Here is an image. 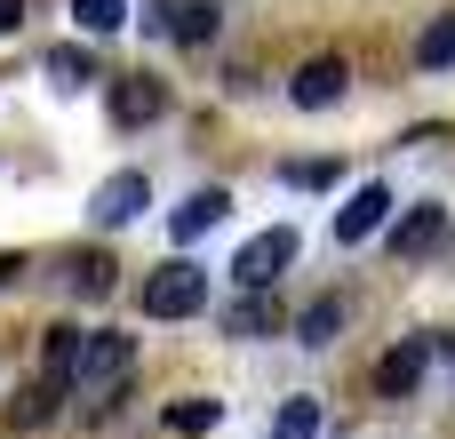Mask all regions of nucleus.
<instances>
[{
  "label": "nucleus",
  "instance_id": "15",
  "mask_svg": "<svg viewBox=\"0 0 455 439\" xmlns=\"http://www.w3.org/2000/svg\"><path fill=\"white\" fill-rule=\"evenodd\" d=\"M416 64H424V72H448V64H455V16H432V24H424Z\"/></svg>",
  "mask_w": 455,
  "mask_h": 439
},
{
  "label": "nucleus",
  "instance_id": "11",
  "mask_svg": "<svg viewBox=\"0 0 455 439\" xmlns=\"http://www.w3.org/2000/svg\"><path fill=\"white\" fill-rule=\"evenodd\" d=\"M224 208H232V192H216V184H208V192H192V200L176 208V240H200V232H216V224H224Z\"/></svg>",
  "mask_w": 455,
  "mask_h": 439
},
{
  "label": "nucleus",
  "instance_id": "21",
  "mask_svg": "<svg viewBox=\"0 0 455 439\" xmlns=\"http://www.w3.org/2000/svg\"><path fill=\"white\" fill-rule=\"evenodd\" d=\"M48 72H56V80H88V56H80V48H56Z\"/></svg>",
  "mask_w": 455,
  "mask_h": 439
},
{
  "label": "nucleus",
  "instance_id": "16",
  "mask_svg": "<svg viewBox=\"0 0 455 439\" xmlns=\"http://www.w3.org/2000/svg\"><path fill=\"white\" fill-rule=\"evenodd\" d=\"M168 32H176V40H208V32H216V0H176V8H168Z\"/></svg>",
  "mask_w": 455,
  "mask_h": 439
},
{
  "label": "nucleus",
  "instance_id": "19",
  "mask_svg": "<svg viewBox=\"0 0 455 439\" xmlns=\"http://www.w3.org/2000/svg\"><path fill=\"white\" fill-rule=\"evenodd\" d=\"M72 288H80V296H104V288H112V256H80V264H72Z\"/></svg>",
  "mask_w": 455,
  "mask_h": 439
},
{
  "label": "nucleus",
  "instance_id": "12",
  "mask_svg": "<svg viewBox=\"0 0 455 439\" xmlns=\"http://www.w3.org/2000/svg\"><path fill=\"white\" fill-rule=\"evenodd\" d=\"M80 344H88L80 328H48V352H40V376L72 392V376H80Z\"/></svg>",
  "mask_w": 455,
  "mask_h": 439
},
{
  "label": "nucleus",
  "instance_id": "22",
  "mask_svg": "<svg viewBox=\"0 0 455 439\" xmlns=\"http://www.w3.org/2000/svg\"><path fill=\"white\" fill-rule=\"evenodd\" d=\"M24 24V0H0V32H16Z\"/></svg>",
  "mask_w": 455,
  "mask_h": 439
},
{
  "label": "nucleus",
  "instance_id": "13",
  "mask_svg": "<svg viewBox=\"0 0 455 439\" xmlns=\"http://www.w3.org/2000/svg\"><path fill=\"white\" fill-rule=\"evenodd\" d=\"M56 400H64V384H48V376H40V384H24V400L8 408V424H16V432H40V424L56 416Z\"/></svg>",
  "mask_w": 455,
  "mask_h": 439
},
{
  "label": "nucleus",
  "instance_id": "2",
  "mask_svg": "<svg viewBox=\"0 0 455 439\" xmlns=\"http://www.w3.org/2000/svg\"><path fill=\"white\" fill-rule=\"evenodd\" d=\"M128 360H136V344H128V336H112V328H104V336H88V344H80V376H72V392L112 400V392H120V376H128Z\"/></svg>",
  "mask_w": 455,
  "mask_h": 439
},
{
  "label": "nucleus",
  "instance_id": "10",
  "mask_svg": "<svg viewBox=\"0 0 455 439\" xmlns=\"http://www.w3.org/2000/svg\"><path fill=\"white\" fill-rule=\"evenodd\" d=\"M272 328H288V312H280L264 288H248V296L224 312V336H272Z\"/></svg>",
  "mask_w": 455,
  "mask_h": 439
},
{
  "label": "nucleus",
  "instance_id": "14",
  "mask_svg": "<svg viewBox=\"0 0 455 439\" xmlns=\"http://www.w3.org/2000/svg\"><path fill=\"white\" fill-rule=\"evenodd\" d=\"M336 328H344V296H320V304H304L296 344H336Z\"/></svg>",
  "mask_w": 455,
  "mask_h": 439
},
{
  "label": "nucleus",
  "instance_id": "3",
  "mask_svg": "<svg viewBox=\"0 0 455 439\" xmlns=\"http://www.w3.org/2000/svg\"><path fill=\"white\" fill-rule=\"evenodd\" d=\"M288 264H296V232H288V224H272V232L240 240V256H232V280H240V288H272Z\"/></svg>",
  "mask_w": 455,
  "mask_h": 439
},
{
  "label": "nucleus",
  "instance_id": "9",
  "mask_svg": "<svg viewBox=\"0 0 455 439\" xmlns=\"http://www.w3.org/2000/svg\"><path fill=\"white\" fill-rule=\"evenodd\" d=\"M440 232H448V208H432V200H416L400 224H392V248L400 256H424V248H440Z\"/></svg>",
  "mask_w": 455,
  "mask_h": 439
},
{
  "label": "nucleus",
  "instance_id": "23",
  "mask_svg": "<svg viewBox=\"0 0 455 439\" xmlns=\"http://www.w3.org/2000/svg\"><path fill=\"white\" fill-rule=\"evenodd\" d=\"M8 272H16V256H0V280H8Z\"/></svg>",
  "mask_w": 455,
  "mask_h": 439
},
{
  "label": "nucleus",
  "instance_id": "17",
  "mask_svg": "<svg viewBox=\"0 0 455 439\" xmlns=\"http://www.w3.org/2000/svg\"><path fill=\"white\" fill-rule=\"evenodd\" d=\"M72 24L104 40V32H120V24H128V0H72Z\"/></svg>",
  "mask_w": 455,
  "mask_h": 439
},
{
  "label": "nucleus",
  "instance_id": "20",
  "mask_svg": "<svg viewBox=\"0 0 455 439\" xmlns=\"http://www.w3.org/2000/svg\"><path fill=\"white\" fill-rule=\"evenodd\" d=\"M216 416H224L216 400H184V408H168V424H176V432H216Z\"/></svg>",
  "mask_w": 455,
  "mask_h": 439
},
{
  "label": "nucleus",
  "instance_id": "1",
  "mask_svg": "<svg viewBox=\"0 0 455 439\" xmlns=\"http://www.w3.org/2000/svg\"><path fill=\"white\" fill-rule=\"evenodd\" d=\"M144 312H152V320H192V312H208V272H200L192 256L160 264V272L144 280Z\"/></svg>",
  "mask_w": 455,
  "mask_h": 439
},
{
  "label": "nucleus",
  "instance_id": "5",
  "mask_svg": "<svg viewBox=\"0 0 455 439\" xmlns=\"http://www.w3.org/2000/svg\"><path fill=\"white\" fill-rule=\"evenodd\" d=\"M424 368H432V336H408V344H392V352L376 360V392H384V400H408V392L424 384Z\"/></svg>",
  "mask_w": 455,
  "mask_h": 439
},
{
  "label": "nucleus",
  "instance_id": "8",
  "mask_svg": "<svg viewBox=\"0 0 455 439\" xmlns=\"http://www.w3.org/2000/svg\"><path fill=\"white\" fill-rule=\"evenodd\" d=\"M344 80H352V72H344V56H312V64L288 80V96H296L304 112H320V104H336V96H344Z\"/></svg>",
  "mask_w": 455,
  "mask_h": 439
},
{
  "label": "nucleus",
  "instance_id": "4",
  "mask_svg": "<svg viewBox=\"0 0 455 439\" xmlns=\"http://www.w3.org/2000/svg\"><path fill=\"white\" fill-rule=\"evenodd\" d=\"M104 104H112V120H120V128H144V120H160V112H168V88H160V80H144V72H120V80L104 88Z\"/></svg>",
  "mask_w": 455,
  "mask_h": 439
},
{
  "label": "nucleus",
  "instance_id": "6",
  "mask_svg": "<svg viewBox=\"0 0 455 439\" xmlns=\"http://www.w3.org/2000/svg\"><path fill=\"white\" fill-rule=\"evenodd\" d=\"M384 216H392V192H384V184H360V192L336 208V240H344V248H360V240H376V232H384Z\"/></svg>",
  "mask_w": 455,
  "mask_h": 439
},
{
  "label": "nucleus",
  "instance_id": "18",
  "mask_svg": "<svg viewBox=\"0 0 455 439\" xmlns=\"http://www.w3.org/2000/svg\"><path fill=\"white\" fill-rule=\"evenodd\" d=\"M272 439H320V408H312V400H288V408L272 416Z\"/></svg>",
  "mask_w": 455,
  "mask_h": 439
},
{
  "label": "nucleus",
  "instance_id": "7",
  "mask_svg": "<svg viewBox=\"0 0 455 439\" xmlns=\"http://www.w3.org/2000/svg\"><path fill=\"white\" fill-rule=\"evenodd\" d=\"M144 200H152V184H144L136 168H120V176H104V184H96V224H136V216H144Z\"/></svg>",
  "mask_w": 455,
  "mask_h": 439
}]
</instances>
